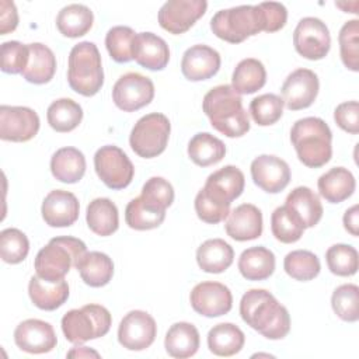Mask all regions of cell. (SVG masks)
I'll list each match as a JSON object with an SVG mask.
<instances>
[{
	"label": "cell",
	"mask_w": 359,
	"mask_h": 359,
	"mask_svg": "<svg viewBox=\"0 0 359 359\" xmlns=\"http://www.w3.org/2000/svg\"><path fill=\"white\" fill-rule=\"evenodd\" d=\"M220 55L208 45L188 48L181 60V72L191 81H202L213 77L220 69Z\"/></svg>",
	"instance_id": "20"
},
{
	"label": "cell",
	"mask_w": 359,
	"mask_h": 359,
	"mask_svg": "<svg viewBox=\"0 0 359 359\" xmlns=\"http://www.w3.org/2000/svg\"><path fill=\"white\" fill-rule=\"evenodd\" d=\"M157 335L154 318L142 310L129 311L119 323L118 341L129 351H143L149 348Z\"/></svg>",
	"instance_id": "12"
},
{
	"label": "cell",
	"mask_w": 359,
	"mask_h": 359,
	"mask_svg": "<svg viewBox=\"0 0 359 359\" xmlns=\"http://www.w3.org/2000/svg\"><path fill=\"white\" fill-rule=\"evenodd\" d=\"M29 59V48L18 41L1 43V70L4 73H22Z\"/></svg>",
	"instance_id": "50"
},
{
	"label": "cell",
	"mask_w": 359,
	"mask_h": 359,
	"mask_svg": "<svg viewBox=\"0 0 359 359\" xmlns=\"http://www.w3.org/2000/svg\"><path fill=\"white\" fill-rule=\"evenodd\" d=\"M167 353L177 359L194 356L199 349V332L196 327L187 321L172 324L164 339Z\"/></svg>",
	"instance_id": "27"
},
{
	"label": "cell",
	"mask_w": 359,
	"mask_h": 359,
	"mask_svg": "<svg viewBox=\"0 0 359 359\" xmlns=\"http://www.w3.org/2000/svg\"><path fill=\"white\" fill-rule=\"evenodd\" d=\"M50 172L60 182H79L86 172V157L76 147H62L50 158Z\"/></svg>",
	"instance_id": "29"
},
{
	"label": "cell",
	"mask_w": 359,
	"mask_h": 359,
	"mask_svg": "<svg viewBox=\"0 0 359 359\" xmlns=\"http://www.w3.org/2000/svg\"><path fill=\"white\" fill-rule=\"evenodd\" d=\"M287 206L302 222L304 229L314 227L323 217V205L318 195L309 187L294 188L285 201Z\"/></svg>",
	"instance_id": "26"
},
{
	"label": "cell",
	"mask_w": 359,
	"mask_h": 359,
	"mask_svg": "<svg viewBox=\"0 0 359 359\" xmlns=\"http://www.w3.org/2000/svg\"><path fill=\"white\" fill-rule=\"evenodd\" d=\"M285 272L296 280H311L321 269L320 259L317 255L307 250H296L289 252L283 259Z\"/></svg>",
	"instance_id": "41"
},
{
	"label": "cell",
	"mask_w": 359,
	"mask_h": 359,
	"mask_svg": "<svg viewBox=\"0 0 359 359\" xmlns=\"http://www.w3.org/2000/svg\"><path fill=\"white\" fill-rule=\"evenodd\" d=\"M342 63L352 72L359 70V21H346L338 35Z\"/></svg>",
	"instance_id": "47"
},
{
	"label": "cell",
	"mask_w": 359,
	"mask_h": 359,
	"mask_svg": "<svg viewBox=\"0 0 359 359\" xmlns=\"http://www.w3.org/2000/svg\"><path fill=\"white\" fill-rule=\"evenodd\" d=\"M244 332L231 323H220L208 332L209 351L217 356H233L244 346Z\"/></svg>",
	"instance_id": "34"
},
{
	"label": "cell",
	"mask_w": 359,
	"mask_h": 359,
	"mask_svg": "<svg viewBox=\"0 0 359 359\" xmlns=\"http://www.w3.org/2000/svg\"><path fill=\"white\" fill-rule=\"evenodd\" d=\"M39 130V116L28 107H0V137L7 142H28Z\"/></svg>",
	"instance_id": "14"
},
{
	"label": "cell",
	"mask_w": 359,
	"mask_h": 359,
	"mask_svg": "<svg viewBox=\"0 0 359 359\" xmlns=\"http://www.w3.org/2000/svg\"><path fill=\"white\" fill-rule=\"evenodd\" d=\"M240 316L268 339H282L290 331L289 311L265 289H250L243 294Z\"/></svg>",
	"instance_id": "1"
},
{
	"label": "cell",
	"mask_w": 359,
	"mask_h": 359,
	"mask_svg": "<svg viewBox=\"0 0 359 359\" xmlns=\"http://www.w3.org/2000/svg\"><path fill=\"white\" fill-rule=\"evenodd\" d=\"M153 97V81L135 72L121 76L112 88V100L115 105L125 112H133L149 105Z\"/></svg>",
	"instance_id": "11"
},
{
	"label": "cell",
	"mask_w": 359,
	"mask_h": 359,
	"mask_svg": "<svg viewBox=\"0 0 359 359\" xmlns=\"http://www.w3.org/2000/svg\"><path fill=\"white\" fill-rule=\"evenodd\" d=\"M86 252L87 247L80 238L55 237L38 251L34 262L35 272L39 278L52 282L65 279V275Z\"/></svg>",
	"instance_id": "5"
},
{
	"label": "cell",
	"mask_w": 359,
	"mask_h": 359,
	"mask_svg": "<svg viewBox=\"0 0 359 359\" xmlns=\"http://www.w3.org/2000/svg\"><path fill=\"white\" fill-rule=\"evenodd\" d=\"M67 81L73 91L84 95H95L104 84L101 55L95 43L83 41L74 45L69 55Z\"/></svg>",
	"instance_id": "4"
},
{
	"label": "cell",
	"mask_w": 359,
	"mask_h": 359,
	"mask_svg": "<svg viewBox=\"0 0 359 359\" xmlns=\"http://www.w3.org/2000/svg\"><path fill=\"white\" fill-rule=\"evenodd\" d=\"M224 154V143L208 132L196 133L188 143V156L199 167L217 164Z\"/></svg>",
	"instance_id": "37"
},
{
	"label": "cell",
	"mask_w": 359,
	"mask_h": 359,
	"mask_svg": "<svg viewBox=\"0 0 359 359\" xmlns=\"http://www.w3.org/2000/svg\"><path fill=\"white\" fill-rule=\"evenodd\" d=\"M93 11L84 4H69L63 7L56 17L59 32L67 38H79L86 35L93 27Z\"/></svg>",
	"instance_id": "35"
},
{
	"label": "cell",
	"mask_w": 359,
	"mask_h": 359,
	"mask_svg": "<svg viewBox=\"0 0 359 359\" xmlns=\"http://www.w3.org/2000/svg\"><path fill=\"white\" fill-rule=\"evenodd\" d=\"M189 302L198 314L220 317L231 310L233 296L230 289L220 282H201L192 289Z\"/></svg>",
	"instance_id": "16"
},
{
	"label": "cell",
	"mask_w": 359,
	"mask_h": 359,
	"mask_svg": "<svg viewBox=\"0 0 359 359\" xmlns=\"http://www.w3.org/2000/svg\"><path fill=\"white\" fill-rule=\"evenodd\" d=\"M244 184L245 178L240 168L236 165H224L208 177L203 189L212 198L230 205L243 194Z\"/></svg>",
	"instance_id": "23"
},
{
	"label": "cell",
	"mask_w": 359,
	"mask_h": 359,
	"mask_svg": "<svg viewBox=\"0 0 359 359\" xmlns=\"http://www.w3.org/2000/svg\"><path fill=\"white\" fill-rule=\"evenodd\" d=\"M18 25V13L15 4L8 0L0 1V34L13 32Z\"/></svg>",
	"instance_id": "53"
},
{
	"label": "cell",
	"mask_w": 359,
	"mask_h": 359,
	"mask_svg": "<svg viewBox=\"0 0 359 359\" xmlns=\"http://www.w3.org/2000/svg\"><path fill=\"white\" fill-rule=\"evenodd\" d=\"M140 199L157 210H165L174 201L172 185L161 177H151L144 182Z\"/></svg>",
	"instance_id": "48"
},
{
	"label": "cell",
	"mask_w": 359,
	"mask_h": 359,
	"mask_svg": "<svg viewBox=\"0 0 359 359\" xmlns=\"http://www.w3.org/2000/svg\"><path fill=\"white\" fill-rule=\"evenodd\" d=\"M283 100L276 94H262L250 102V114L259 126L276 123L283 114Z\"/></svg>",
	"instance_id": "44"
},
{
	"label": "cell",
	"mask_w": 359,
	"mask_h": 359,
	"mask_svg": "<svg viewBox=\"0 0 359 359\" xmlns=\"http://www.w3.org/2000/svg\"><path fill=\"white\" fill-rule=\"evenodd\" d=\"M132 55L137 65L149 70H163L170 60L167 42L153 32L136 34Z\"/></svg>",
	"instance_id": "21"
},
{
	"label": "cell",
	"mask_w": 359,
	"mask_h": 359,
	"mask_svg": "<svg viewBox=\"0 0 359 359\" xmlns=\"http://www.w3.org/2000/svg\"><path fill=\"white\" fill-rule=\"evenodd\" d=\"M224 229L236 241L255 240L262 234V213L255 205L243 203L229 213Z\"/></svg>",
	"instance_id": "22"
},
{
	"label": "cell",
	"mask_w": 359,
	"mask_h": 359,
	"mask_svg": "<svg viewBox=\"0 0 359 359\" xmlns=\"http://www.w3.org/2000/svg\"><path fill=\"white\" fill-rule=\"evenodd\" d=\"M195 212L198 217L209 224H216L227 219L230 205L212 198L203 188L195 196Z\"/></svg>",
	"instance_id": "49"
},
{
	"label": "cell",
	"mask_w": 359,
	"mask_h": 359,
	"mask_svg": "<svg viewBox=\"0 0 359 359\" xmlns=\"http://www.w3.org/2000/svg\"><path fill=\"white\" fill-rule=\"evenodd\" d=\"M293 45L296 52L309 60L325 57L331 46V36L325 22L316 17L302 18L293 32Z\"/></svg>",
	"instance_id": "10"
},
{
	"label": "cell",
	"mask_w": 359,
	"mask_h": 359,
	"mask_svg": "<svg viewBox=\"0 0 359 359\" xmlns=\"http://www.w3.org/2000/svg\"><path fill=\"white\" fill-rule=\"evenodd\" d=\"M67 356L69 358H90V356L100 358V353L87 346H74L67 352Z\"/></svg>",
	"instance_id": "55"
},
{
	"label": "cell",
	"mask_w": 359,
	"mask_h": 359,
	"mask_svg": "<svg viewBox=\"0 0 359 359\" xmlns=\"http://www.w3.org/2000/svg\"><path fill=\"white\" fill-rule=\"evenodd\" d=\"M328 269L338 276H352L358 271V251L348 244H334L325 252Z\"/></svg>",
	"instance_id": "45"
},
{
	"label": "cell",
	"mask_w": 359,
	"mask_h": 359,
	"mask_svg": "<svg viewBox=\"0 0 359 359\" xmlns=\"http://www.w3.org/2000/svg\"><path fill=\"white\" fill-rule=\"evenodd\" d=\"M251 177L262 191L278 194L290 182V168L280 157L261 154L251 163Z\"/></svg>",
	"instance_id": "17"
},
{
	"label": "cell",
	"mask_w": 359,
	"mask_h": 359,
	"mask_svg": "<svg viewBox=\"0 0 359 359\" xmlns=\"http://www.w3.org/2000/svg\"><path fill=\"white\" fill-rule=\"evenodd\" d=\"M94 168L100 180L111 189L126 188L135 174V167L126 153L118 146H102L94 154Z\"/></svg>",
	"instance_id": "9"
},
{
	"label": "cell",
	"mask_w": 359,
	"mask_h": 359,
	"mask_svg": "<svg viewBox=\"0 0 359 359\" xmlns=\"http://www.w3.org/2000/svg\"><path fill=\"white\" fill-rule=\"evenodd\" d=\"M205 0H168L158 11V24L170 34L187 32L206 11Z\"/></svg>",
	"instance_id": "13"
},
{
	"label": "cell",
	"mask_w": 359,
	"mask_h": 359,
	"mask_svg": "<svg viewBox=\"0 0 359 359\" xmlns=\"http://www.w3.org/2000/svg\"><path fill=\"white\" fill-rule=\"evenodd\" d=\"M290 140L299 160L310 168L323 167L331 160L332 133L321 118L307 116L296 121L290 130Z\"/></svg>",
	"instance_id": "3"
},
{
	"label": "cell",
	"mask_w": 359,
	"mask_h": 359,
	"mask_svg": "<svg viewBox=\"0 0 359 359\" xmlns=\"http://www.w3.org/2000/svg\"><path fill=\"white\" fill-rule=\"evenodd\" d=\"M80 205L74 194L63 189L50 191L41 208L45 223L50 227H69L79 219Z\"/></svg>",
	"instance_id": "19"
},
{
	"label": "cell",
	"mask_w": 359,
	"mask_h": 359,
	"mask_svg": "<svg viewBox=\"0 0 359 359\" xmlns=\"http://www.w3.org/2000/svg\"><path fill=\"white\" fill-rule=\"evenodd\" d=\"M112 324L111 313L101 304H86L69 310L62 317V331L72 344H83L104 337Z\"/></svg>",
	"instance_id": "7"
},
{
	"label": "cell",
	"mask_w": 359,
	"mask_h": 359,
	"mask_svg": "<svg viewBox=\"0 0 359 359\" xmlns=\"http://www.w3.org/2000/svg\"><path fill=\"white\" fill-rule=\"evenodd\" d=\"M170 132L168 118L164 114L151 112L135 123L129 136V144L139 157L153 158L165 150Z\"/></svg>",
	"instance_id": "8"
},
{
	"label": "cell",
	"mask_w": 359,
	"mask_h": 359,
	"mask_svg": "<svg viewBox=\"0 0 359 359\" xmlns=\"http://www.w3.org/2000/svg\"><path fill=\"white\" fill-rule=\"evenodd\" d=\"M344 227L348 233H351L355 237L359 234V208H358V205H353L352 208H349L345 212Z\"/></svg>",
	"instance_id": "54"
},
{
	"label": "cell",
	"mask_w": 359,
	"mask_h": 359,
	"mask_svg": "<svg viewBox=\"0 0 359 359\" xmlns=\"http://www.w3.org/2000/svg\"><path fill=\"white\" fill-rule=\"evenodd\" d=\"M210 29L226 42L240 43L264 31L262 11L258 4L220 10L210 20Z\"/></svg>",
	"instance_id": "6"
},
{
	"label": "cell",
	"mask_w": 359,
	"mask_h": 359,
	"mask_svg": "<svg viewBox=\"0 0 359 359\" xmlns=\"http://www.w3.org/2000/svg\"><path fill=\"white\" fill-rule=\"evenodd\" d=\"M334 119L337 125L351 133H359V104L358 101H346L339 104L334 111Z\"/></svg>",
	"instance_id": "51"
},
{
	"label": "cell",
	"mask_w": 359,
	"mask_h": 359,
	"mask_svg": "<svg viewBox=\"0 0 359 359\" xmlns=\"http://www.w3.org/2000/svg\"><path fill=\"white\" fill-rule=\"evenodd\" d=\"M238 271L247 280L268 279L275 271V255L265 247H251L241 252Z\"/></svg>",
	"instance_id": "33"
},
{
	"label": "cell",
	"mask_w": 359,
	"mask_h": 359,
	"mask_svg": "<svg viewBox=\"0 0 359 359\" xmlns=\"http://www.w3.org/2000/svg\"><path fill=\"white\" fill-rule=\"evenodd\" d=\"M317 187L320 195L327 202L339 203L353 194L356 181L348 168L334 167L318 178Z\"/></svg>",
	"instance_id": "25"
},
{
	"label": "cell",
	"mask_w": 359,
	"mask_h": 359,
	"mask_svg": "<svg viewBox=\"0 0 359 359\" xmlns=\"http://www.w3.org/2000/svg\"><path fill=\"white\" fill-rule=\"evenodd\" d=\"M264 17V31L275 32L285 27L287 20V10L283 4L276 1L259 3L258 4Z\"/></svg>",
	"instance_id": "52"
},
{
	"label": "cell",
	"mask_w": 359,
	"mask_h": 359,
	"mask_svg": "<svg viewBox=\"0 0 359 359\" xmlns=\"http://www.w3.org/2000/svg\"><path fill=\"white\" fill-rule=\"evenodd\" d=\"M46 118L53 130L65 133L79 126L83 119V109L72 98H59L48 107Z\"/></svg>",
	"instance_id": "38"
},
{
	"label": "cell",
	"mask_w": 359,
	"mask_h": 359,
	"mask_svg": "<svg viewBox=\"0 0 359 359\" xmlns=\"http://www.w3.org/2000/svg\"><path fill=\"white\" fill-rule=\"evenodd\" d=\"M83 282L91 287H101L109 283L114 275L112 259L100 251L86 252L76 264Z\"/></svg>",
	"instance_id": "31"
},
{
	"label": "cell",
	"mask_w": 359,
	"mask_h": 359,
	"mask_svg": "<svg viewBox=\"0 0 359 359\" xmlns=\"http://www.w3.org/2000/svg\"><path fill=\"white\" fill-rule=\"evenodd\" d=\"M271 230L273 237L285 244L296 243L304 233V226L299 217L287 208L279 206L271 216Z\"/></svg>",
	"instance_id": "39"
},
{
	"label": "cell",
	"mask_w": 359,
	"mask_h": 359,
	"mask_svg": "<svg viewBox=\"0 0 359 359\" xmlns=\"http://www.w3.org/2000/svg\"><path fill=\"white\" fill-rule=\"evenodd\" d=\"M266 83V70L258 59L247 57L238 62L233 72L231 87L237 94H252Z\"/></svg>",
	"instance_id": "36"
},
{
	"label": "cell",
	"mask_w": 359,
	"mask_h": 359,
	"mask_svg": "<svg viewBox=\"0 0 359 359\" xmlns=\"http://www.w3.org/2000/svg\"><path fill=\"white\" fill-rule=\"evenodd\" d=\"M14 342L24 352L46 353L56 348L57 338L49 323L29 318L15 327Z\"/></svg>",
	"instance_id": "18"
},
{
	"label": "cell",
	"mask_w": 359,
	"mask_h": 359,
	"mask_svg": "<svg viewBox=\"0 0 359 359\" xmlns=\"http://www.w3.org/2000/svg\"><path fill=\"white\" fill-rule=\"evenodd\" d=\"M86 220L90 230L97 236H111L119 226L118 208L108 198H95L87 206Z\"/></svg>",
	"instance_id": "32"
},
{
	"label": "cell",
	"mask_w": 359,
	"mask_h": 359,
	"mask_svg": "<svg viewBox=\"0 0 359 359\" xmlns=\"http://www.w3.org/2000/svg\"><path fill=\"white\" fill-rule=\"evenodd\" d=\"M31 302L41 310L52 311L60 307L69 297V285L65 279L46 280L38 275L32 276L28 283Z\"/></svg>",
	"instance_id": "24"
},
{
	"label": "cell",
	"mask_w": 359,
	"mask_h": 359,
	"mask_svg": "<svg viewBox=\"0 0 359 359\" xmlns=\"http://www.w3.org/2000/svg\"><path fill=\"white\" fill-rule=\"evenodd\" d=\"M234 259V251L229 243L222 238H210L202 243L196 250V262L208 273L224 272Z\"/></svg>",
	"instance_id": "30"
},
{
	"label": "cell",
	"mask_w": 359,
	"mask_h": 359,
	"mask_svg": "<svg viewBox=\"0 0 359 359\" xmlns=\"http://www.w3.org/2000/svg\"><path fill=\"white\" fill-rule=\"evenodd\" d=\"M28 48L29 59L21 73L22 77L32 84L49 83L56 72V57L52 49L39 42L28 43Z\"/></svg>",
	"instance_id": "28"
},
{
	"label": "cell",
	"mask_w": 359,
	"mask_h": 359,
	"mask_svg": "<svg viewBox=\"0 0 359 359\" xmlns=\"http://www.w3.org/2000/svg\"><path fill=\"white\" fill-rule=\"evenodd\" d=\"M165 219V210H157L146 205L140 196L132 199L125 209L126 224L133 230H151Z\"/></svg>",
	"instance_id": "40"
},
{
	"label": "cell",
	"mask_w": 359,
	"mask_h": 359,
	"mask_svg": "<svg viewBox=\"0 0 359 359\" xmlns=\"http://www.w3.org/2000/svg\"><path fill=\"white\" fill-rule=\"evenodd\" d=\"M359 287L353 283L338 286L331 296L334 313L344 321L355 323L359 318Z\"/></svg>",
	"instance_id": "43"
},
{
	"label": "cell",
	"mask_w": 359,
	"mask_h": 359,
	"mask_svg": "<svg viewBox=\"0 0 359 359\" xmlns=\"http://www.w3.org/2000/svg\"><path fill=\"white\" fill-rule=\"evenodd\" d=\"M320 88L317 74L310 69H296L282 86V100L287 109L299 111L309 108L317 98Z\"/></svg>",
	"instance_id": "15"
},
{
	"label": "cell",
	"mask_w": 359,
	"mask_h": 359,
	"mask_svg": "<svg viewBox=\"0 0 359 359\" xmlns=\"http://www.w3.org/2000/svg\"><path fill=\"white\" fill-rule=\"evenodd\" d=\"M202 108L212 126L227 137H240L250 130V119L243 100L231 86L222 84L209 90Z\"/></svg>",
	"instance_id": "2"
},
{
	"label": "cell",
	"mask_w": 359,
	"mask_h": 359,
	"mask_svg": "<svg viewBox=\"0 0 359 359\" xmlns=\"http://www.w3.org/2000/svg\"><path fill=\"white\" fill-rule=\"evenodd\" d=\"M136 32L130 27H112L105 35V46L109 56L118 63H126L133 59V41Z\"/></svg>",
	"instance_id": "42"
},
{
	"label": "cell",
	"mask_w": 359,
	"mask_h": 359,
	"mask_svg": "<svg viewBox=\"0 0 359 359\" xmlns=\"http://www.w3.org/2000/svg\"><path fill=\"white\" fill-rule=\"evenodd\" d=\"M29 251V241L27 236L14 227L4 229L0 233V255L7 264L22 262Z\"/></svg>",
	"instance_id": "46"
}]
</instances>
